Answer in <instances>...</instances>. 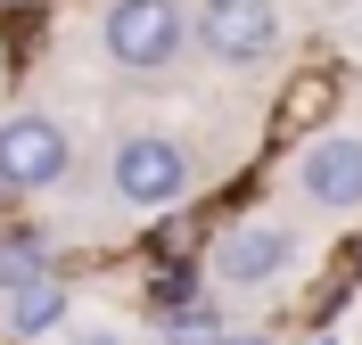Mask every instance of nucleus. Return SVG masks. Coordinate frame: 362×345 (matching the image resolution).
I'll return each instance as SVG.
<instances>
[{
	"label": "nucleus",
	"mask_w": 362,
	"mask_h": 345,
	"mask_svg": "<svg viewBox=\"0 0 362 345\" xmlns=\"http://www.w3.org/2000/svg\"><path fill=\"white\" fill-rule=\"evenodd\" d=\"M99 42L124 74H165L189 42V17H181V0H107Z\"/></svg>",
	"instance_id": "obj_1"
},
{
	"label": "nucleus",
	"mask_w": 362,
	"mask_h": 345,
	"mask_svg": "<svg viewBox=\"0 0 362 345\" xmlns=\"http://www.w3.org/2000/svg\"><path fill=\"white\" fill-rule=\"evenodd\" d=\"M107 181H115L124 206L157 214V206H173L181 189H189V157H181V140H165V132H124V140H115Z\"/></svg>",
	"instance_id": "obj_2"
},
{
	"label": "nucleus",
	"mask_w": 362,
	"mask_h": 345,
	"mask_svg": "<svg viewBox=\"0 0 362 345\" xmlns=\"http://www.w3.org/2000/svg\"><path fill=\"white\" fill-rule=\"evenodd\" d=\"M66 164H74V132L58 115L25 107L0 123V189H49V181H66Z\"/></svg>",
	"instance_id": "obj_3"
},
{
	"label": "nucleus",
	"mask_w": 362,
	"mask_h": 345,
	"mask_svg": "<svg viewBox=\"0 0 362 345\" xmlns=\"http://www.w3.org/2000/svg\"><path fill=\"white\" fill-rule=\"evenodd\" d=\"M198 49L214 66H272V49H280V8H272V0H206L198 8Z\"/></svg>",
	"instance_id": "obj_4"
},
{
	"label": "nucleus",
	"mask_w": 362,
	"mask_h": 345,
	"mask_svg": "<svg viewBox=\"0 0 362 345\" xmlns=\"http://www.w3.org/2000/svg\"><path fill=\"white\" fill-rule=\"evenodd\" d=\"M288 263H296V238L280 222H239L214 247V279L223 288H272V279H288Z\"/></svg>",
	"instance_id": "obj_5"
},
{
	"label": "nucleus",
	"mask_w": 362,
	"mask_h": 345,
	"mask_svg": "<svg viewBox=\"0 0 362 345\" xmlns=\"http://www.w3.org/2000/svg\"><path fill=\"white\" fill-rule=\"evenodd\" d=\"M296 181H305L313 206L354 214V206H362V140H354V132H321L313 148L296 157Z\"/></svg>",
	"instance_id": "obj_6"
},
{
	"label": "nucleus",
	"mask_w": 362,
	"mask_h": 345,
	"mask_svg": "<svg viewBox=\"0 0 362 345\" xmlns=\"http://www.w3.org/2000/svg\"><path fill=\"white\" fill-rule=\"evenodd\" d=\"M58 321H66V288H58V279H33V288L8 296V329H17V337H49Z\"/></svg>",
	"instance_id": "obj_7"
},
{
	"label": "nucleus",
	"mask_w": 362,
	"mask_h": 345,
	"mask_svg": "<svg viewBox=\"0 0 362 345\" xmlns=\"http://www.w3.org/2000/svg\"><path fill=\"white\" fill-rule=\"evenodd\" d=\"M33 279H49V255H42V238H0V296H17V288H33Z\"/></svg>",
	"instance_id": "obj_8"
},
{
	"label": "nucleus",
	"mask_w": 362,
	"mask_h": 345,
	"mask_svg": "<svg viewBox=\"0 0 362 345\" xmlns=\"http://www.w3.org/2000/svg\"><path fill=\"white\" fill-rule=\"evenodd\" d=\"M214 337H223V321L206 304H173L165 313V345H214Z\"/></svg>",
	"instance_id": "obj_9"
},
{
	"label": "nucleus",
	"mask_w": 362,
	"mask_h": 345,
	"mask_svg": "<svg viewBox=\"0 0 362 345\" xmlns=\"http://www.w3.org/2000/svg\"><path fill=\"white\" fill-rule=\"evenodd\" d=\"M214 345H272V337H255V329H239V337H214Z\"/></svg>",
	"instance_id": "obj_10"
}]
</instances>
